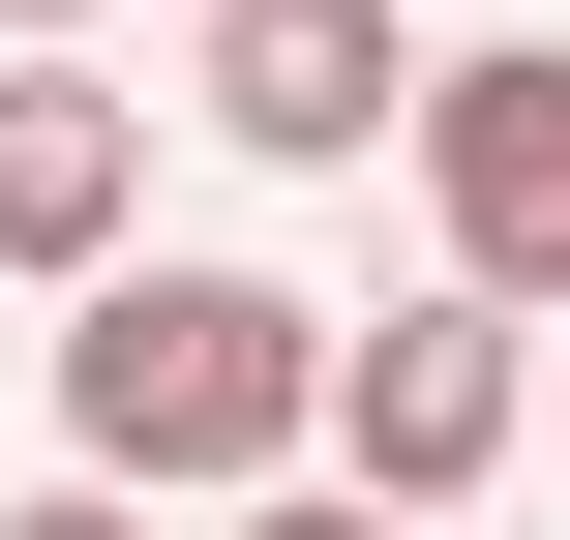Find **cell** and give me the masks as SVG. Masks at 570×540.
I'll return each instance as SVG.
<instances>
[{
    "label": "cell",
    "instance_id": "1",
    "mask_svg": "<svg viewBox=\"0 0 570 540\" xmlns=\"http://www.w3.org/2000/svg\"><path fill=\"white\" fill-rule=\"evenodd\" d=\"M331 451V301H271V271H90V331H60V481H120V511H271Z\"/></svg>",
    "mask_w": 570,
    "mask_h": 540
},
{
    "label": "cell",
    "instance_id": "2",
    "mask_svg": "<svg viewBox=\"0 0 570 540\" xmlns=\"http://www.w3.org/2000/svg\"><path fill=\"white\" fill-rule=\"evenodd\" d=\"M331 481L421 540L511 481V301H391V331H331Z\"/></svg>",
    "mask_w": 570,
    "mask_h": 540
},
{
    "label": "cell",
    "instance_id": "3",
    "mask_svg": "<svg viewBox=\"0 0 570 540\" xmlns=\"http://www.w3.org/2000/svg\"><path fill=\"white\" fill-rule=\"evenodd\" d=\"M421 210H451V301H570V60H421Z\"/></svg>",
    "mask_w": 570,
    "mask_h": 540
},
{
    "label": "cell",
    "instance_id": "4",
    "mask_svg": "<svg viewBox=\"0 0 570 540\" xmlns=\"http://www.w3.org/2000/svg\"><path fill=\"white\" fill-rule=\"evenodd\" d=\"M210 120L301 150V180H361V150L421 120V60H391V0H210Z\"/></svg>",
    "mask_w": 570,
    "mask_h": 540
},
{
    "label": "cell",
    "instance_id": "5",
    "mask_svg": "<svg viewBox=\"0 0 570 540\" xmlns=\"http://www.w3.org/2000/svg\"><path fill=\"white\" fill-rule=\"evenodd\" d=\"M120 210H150V120L90 90V60H0V271H120Z\"/></svg>",
    "mask_w": 570,
    "mask_h": 540
},
{
    "label": "cell",
    "instance_id": "6",
    "mask_svg": "<svg viewBox=\"0 0 570 540\" xmlns=\"http://www.w3.org/2000/svg\"><path fill=\"white\" fill-rule=\"evenodd\" d=\"M0 540H150V511H120V481H30V511H0Z\"/></svg>",
    "mask_w": 570,
    "mask_h": 540
},
{
    "label": "cell",
    "instance_id": "7",
    "mask_svg": "<svg viewBox=\"0 0 570 540\" xmlns=\"http://www.w3.org/2000/svg\"><path fill=\"white\" fill-rule=\"evenodd\" d=\"M240 540H391V511H361V481H271V511H240Z\"/></svg>",
    "mask_w": 570,
    "mask_h": 540
},
{
    "label": "cell",
    "instance_id": "8",
    "mask_svg": "<svg viewBox=\"0 0 570 540\" xmlns=\"http://www.w3.org/2000/svg\"><path fill=\"white\" fill-rule=\"evenodd\" d=\"M0 30H90V0H0Z\"/></svg>",
    "mask_w": 570,
    "mask_h": 540
}]
</instances>
